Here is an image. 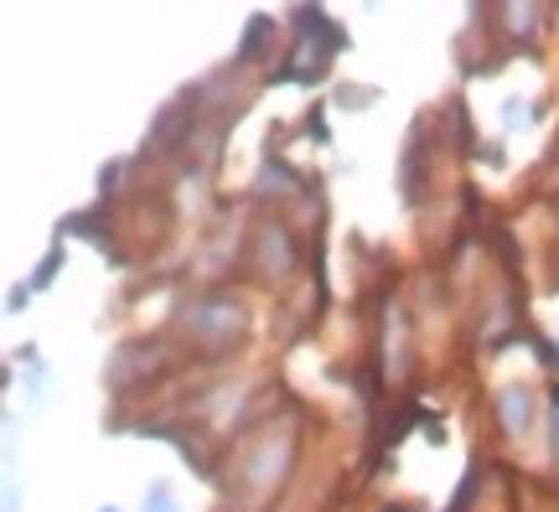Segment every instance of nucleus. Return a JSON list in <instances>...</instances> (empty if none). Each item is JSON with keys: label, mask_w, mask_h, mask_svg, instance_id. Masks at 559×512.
I'll list each match as a JSON object with an SVG mask.
<instances>
[{"label": "nucleus", "mask_w": 559, "mask_h": 512, "mask_svg": "<svg viewBox=\"0 0 559 512\" xmlns=\"http://www.w3.org/2000/svg\"><path fill=\"white\" fill-rule=\"evenodd\" d=\"M498 409H502V425L519 434L523 430V389H502V394H498Z\"/></svg>", "instance_id": "nucleus-1"}, {"label": "nucleus", "mask_w": 559, "mask_h": 512, "mask_svg": "<svg viewBox=\"0 0 559 512\" xmlns=\"http://www.w3.org/2000/svg\"><path fill=\"white\" fill-rule=\"evenodd\" d=\"M145 512H177V508H171V492H166V487H151V497H145Z\"/></svg>", "instance_id": "nucleus-2"}, {"label": "nucleus", "mask_w": 559, "mask_h": 512, "mask_svg": "<svg viewBox=\"0 0 559 512\" xmlns=\"http://www.w3.org/2000/svg\"><path fill=\"white\" fill-rule=\"evenodd\" d=\"M104 512H115V508H104Z\"/></svg>", "instance_id": "nucleus-3"}]
</instances>
